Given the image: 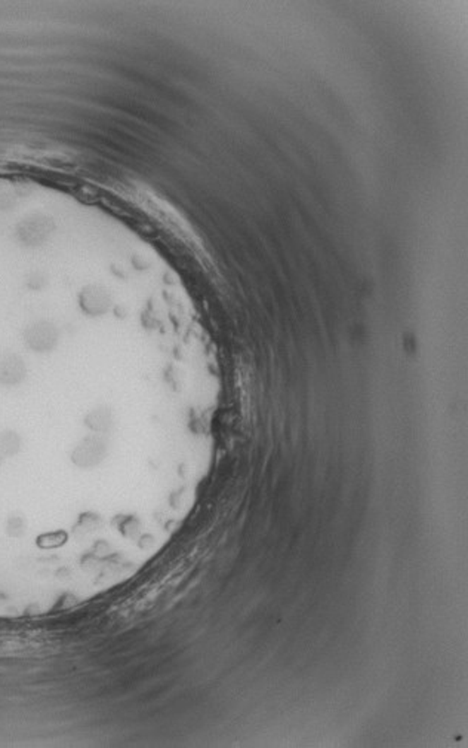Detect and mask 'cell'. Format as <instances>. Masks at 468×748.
Segmentation results:
<instances>
[{
    "label": "cell",
    "instance_id": "obj_2",
    "mask_svg": "<svg viewBox=\"0 0 468 748\" xmlns=\"http://www.w3.org/2000/svg\"><path fill=\"white\" fill-rule=\"evenodd\" d=\"M54 224L49 218L36 216L24 220L17 228L18 241L25 247L42 245L52 233Z\"/></svg>",
    "mask_w": 468,
    "mask_h": 748
},
{
    "label": "cell",
    "instance_id": "obj_10",
    "mask_svg": "<svg viewBox=\"0 0 468 748\" xmlns=\"http://www.w3.org/2000/svg\"><path fill=\"white\" fill-rule=\"evenodd\" d=\"M44 282H47V279H44V276L40 272H33L27 278V286L32 290H40L44 286Z\"/></svg>",
    "mask_w": 468,
    "mask_h": 748
},
{
    "label": "cell",
    "instance_id": "obj_8",
    "mask_svg": "<svg viewBox=\"0 0 468 748\" xmlns=\"http://www.w3.org/2000/svg\"><path fill=\"white\" fill-rule=\"evenodd\" d=\"M25 532V520L21 515H11L6 521V533L11 537H20Z\"/></svg>",
    "mask_w": 468,
    "mask_h": 748
},
{
    "label": "cell",
    "instance_id": "obj_3",
    "mask_svg": "<svg viewBox=\"0 0 468 748\" xmlns=\"http://www.w3.org/2000/svg\"><path fill=\"white\" fill-rule=\"evenodd\" d=\"M25 378L27 367L20 355L12 352L0 355V386H18L25 380Z\"/></svg>",
    "mask_w": 468,
    "mask_h": 748
},
{
    "label": "cell",
    "instance_id": "obj_9",
    "mask_svg": "<svg viewBox=\"0 0 468 748\" xmlns=\"http://www.w3.org/2000/svg\"><path fill=\"white\" fill-rule=\"evenodd\" d=\"M66 533L63 532H55V533H48V534H43L40 539H37V544L43 548H49V547H59L61 544H64L66 541Z\"/></svg>",
    "mask_w": 468,
    "mask_h": 748
},
{
    "label": "cell",
    "instance_id": "obj_7",
    "mask_svg": "<svg viewBox=\"0 0 468 748\" xmlns=\"http://www.w3.org/2000/svg\"><path fill=\"white\" fill-rule=\"evenodd\" d=\"M21 450V437L15 431L0 432V453L5 457H12Z\"/></svg>",
    "mask_w": 468,
    "mask_h": 748
},
{
    "label": "cell",
    "instance_id": "obj_4",
    "mask_svg": "<svg viewBox=\"0 0 468 748\" xmlns=\"http://www.w3.org/2000/svg\"><path fill=\"white\" fill-rule=\"evenodd\" d=\"M105 455V445L104 441L98 437H89L83 440L71 455L73 462L78 467L82 468H90L95 467L102 460Z\"/></svg>",
    "mask_w": 468,
    "mask_h": 748
},
{
    "label": "cell",
    "instance_id": "obj_1",
    "mask_svg": "<svg viewBox=\"0 0 468 748\" xmlns=\"http://www.w3.org/2000/svg\"><path fill=\"white\" fill-rule=\"evenodd\" d=\"M24 343L36 353H49L58 345V330L49 321H37L24 330Z\"/></svg>",
    "mask_w": 468,
    "mask_h": 748
},
{
    "label": "cell",
    "instance_id": "obj_11",
    "mask_svg": "<svg viewBox=\"0 0 468 748\" xmlns=\"http://www.w3.org/2000/svg\"><path fill=\"white\" fill-rule=\"evenodd\" d=\"M4 459H5V456H4L2 453H0V467H2V463H4Z\"/></svg>",
    "mask_w": 468,
    "mask_h": 748
},
{
    "label": "cell",
    "instance_id": "obj_6",
    "mask_svg": "<svg viewBox=\"0 0 468 748\" xmlns=\"http://www.w3.org/2000/svg\"><path fill=\"white\" fill-rule=\"evenodd\" d=\"M85 422L90 429L95 432H105V431H109L113 425V416L109 407L100 406L86 416Z\"/></svg>",
    "mask_w": 468,
    "mask_h": 748
},
{
    "label": "cell",
    "instance_id": "obj_5",
    "mask_svg": "<svg viewBox=\"0 0 468 748\" xmlns=\"http://www.w3.org/2000/svg\"><path fill=\"white\" fill-rule=\"evenodd\" d=\"M80 306L88 315H102L110 308V297L100 287H88L80 294Z\"/></svg>",
    "mask_w": 468,
    "mask_h": 748
}]
</instances>
